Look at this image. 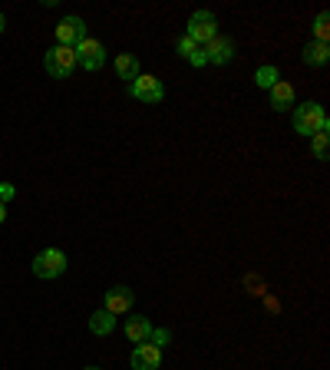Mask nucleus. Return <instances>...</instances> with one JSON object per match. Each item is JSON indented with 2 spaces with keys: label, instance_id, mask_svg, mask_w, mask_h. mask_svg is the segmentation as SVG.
<instances>
[{
  "label": "nucleus",
  "instance_id": "nucleus-9",
  "mask_svg": "<svg viewBox=\"0 0 330 370\" xmlns=\"http://www.w3.org/2000/svg\"><path fill=\"white\" fill-rule=\"evenodd\" d=\"M135 294L133 288H125V284H116V288H109L106 291V311L109 314H125L129 307H133Z\"/></svg>",
  "mask_w": 330,
  "mask_h": 370
},
{
  "label": "nucleus",
  "instance_id": "nucleus-16",
  "mask_svg": "<svg viewBox=\"0 0 330 370\" xmlns=\"http://www.w3.org/2000/svg\"><path fill=\"white\" fill-rule=\"evenodd\" d=\"M254 83H258L261 90H271L274 83H281V73H277V66H261V70L254 73Z\"/></svg>",
  "mask_w": 330,
  "mask_h": 370
},
{
  "label": "nucleus",
  "instance_id": "nucleus-18",
  "mask_svg": "<svg viewBox=\"0 0 330 370\" xmlns=\"http://www.w3.org/2000/svg\"><path fill=\"white\" fill-rule=\"evenodd\" d=\"M175 50H179V56H185V60H188V56H195L198 43H195V40H192V36H182L179 43H175Z\"/></svg>",
  "mask_w": 330,
  "mask_h": 370
},
{
  "label": "nucleus",
  "instance_id": "nucleus-8",
  "mask_svg": "<svg viewBox=\"0 0 330 370\" xmlns=\"http://www.w3.org/2000/svg\"><path fill=\"white\" fill-rule=\"evenodd\" d=\"M129 364H133V370H159L162 351L155 344H139L133 351V357H129Z\"/></svg>",
  "mask_w": 330,
  "mask_h": 370
},
{
  "label": "nucleus",
  "instance_id": "nucleus-4",
  "mask_svg": "<svg viewBox=\"0 0 330 370\" xmlns=\"http://www.w3.org/2000/svg\"><path fill=\"white\" fill-rule=\"evenodd\" d=\"M63 271H66V255L60 248H43V252L33 258V274L36 278H60Z\"/></svg>",
  "mask_w": 330,
  "mask_h": 370
},
{
  "label": "nucleus",
  "instance_id": "nucleus-15",
  "mask_svg": "<svg viewBox=\"0 0 330 370\" xmlns=\"http://www.w3.org/2000/svg\"><path fill=\"white\" fill-rule=\"evenodd\" d=\"M116 73H119V80L133 83L135 76H139V60H135L133 53H119L116 56Z\"/></svg>",
  "mask_w": 330,
  "mask_h": 370
},
{
  "label": "nucleus",
  "instance_id": "nucleus-1",
  "mask_svg": "<svg viewBox=\"0 0 330 370\" xmlns=\"http://www.w3.org/2000/svg\"><path fill=\"white\" fill-rule=\"evenodd\" d=\"M294 133L301 135H317V133H327V113H324L321 103H304V106L294 109Z\"/></svg>",
  "mask_w": 330,
  "mask_h": 370
},
{
  "label": "nucleus",
  "instance_id": "nucleus-6",
  "mask_svg": "<svg viewBox=\"0 0 330 370\" xmlns=\"http://www.w3.org/2000/svg\"><path fill=\"white\" fill-rule=\"evenodd\" d=\"M129 93H133L139 103H149L152 106V103H159L162 96H165V86H162V80H155V76H143V73H139V76L129 83Z\"/></svg>",
  "mask_w": 330,
  "mask_h": 370
},
{
  "label": "nucleus",
  "instance_id": "nucleus-20",
  "mask_svg": "<svg viewBox=\"0 0 330 370\" xmlns=\"http://www.w3.org/2000/svg\"><path fill=\"white\" fill-rule=\"evenodd\" d=\"M169 331H159V327H152V337H149V344H155V347H159L162 351V344H169Z\"/></svg>",
  "mask_w": 330,
  "mask_h": 370
},
{
  "label": "nucleus",
  "instance_id": "nucleus-2",
  "mask_svg": "<svg viewBox=\"0 0 330 370\" xmlns=\"http://www.w3.org/2000/svg\"><path fill=\"white\" fill-rule=\"evenodd\" d=\"M185 36H192L198 46L212 43L215 36H218V20H215L212 10H195L192 17H188V27H185Z\"/></svg>",
  "mask_w": 330,
  "mask_h": 370
},
{
  "label": "nucleus",
  "instance_id": "nucleus-11",
  "mask_svg": "<svg viewBox=\"0 0 330 370\" xmlns=\"http://www.w3.org/2000/svg\"><path fill=\"white\" fill-rule=\"evenodd\" d=\"M125 337H129L133 344H149L152 321L149 317H129V321H125Z\"/></svg>",
  "mask_w": 330,
  "mask_h": 370
},
{
  "label": "nucleus",
  "instance_id": "nucleus-5",
  "mask_svg": "<svg viewBox=\"0 0 330 370\" xmlns=\"http://www.w3.org/2000/svg\"><path fill=\"white\" fill-rule=\"evenodd\" d=\"M73 53H76V66H83V70L96 73L99 66L106 63V46L99 43V40H93V36H86L83 43L73 46Z\"/></svg>",
  "mask_w": 330,
  "mask_h": 370
},
{
  "label": "nucleus",
  "instance_id": "nucleus-14",
  "mask_svg": "<svg viewBox=\"0 0 330 370\" xmlns=\"http://www.w3.org/2000/svg\"><path fill=\"white\" fill-rule=\"evenodd\" d=\"M327 60H330V46L327 43H317V40H314V43L304 46V63L307 66H324Z\"/></svg>",
  "mask_w": 330,
  "mask_h": 370
},
{
  "label": "nucleus",
  "instance_id": "nucleus-7",
  "mask_svg": "<svg viewBox=\"0 0 330 370\" xmlns=\"http://www.w3.org/2000/svg\"><path fill=\"white\" fill-rule=\"evenodd\" d=\"M86 40V24L80 17H63L56 24V46H76Z\"/></svg>",
  "mask_w": 330,
  "mask_h": 370
},
{
  "label": "nucleus",
  "instance_id": "nucleus-22",
  "mask_svg": "<svg viewBox=\"0 0 330 370\" xmlns=\"http://www.w3.org/2000/svg\"><path fill=\"white\" fill-rule=\"evenodd\" d=\"M14 195H17V192H14V185H10V182H0V202L7 205V202L14 199Z\"/></svg>",
  "mask_w": 330,
  "mask_h": 370
},
{
  "label": "nucleus",
  "instance_id": "nucleus-10",
  "mask_svg": "<svg viewBox=\"0 0 330 370\" xmlns=\"http://www.w3.org/2000/svg\"><path fill=\"white\" fill-rule=\"evenodd\" d=\"M205 53L208 63H228L234 56V40L232 36H215L212 43H205Z\"/></svg>",
  "mask_w": 330,
  "mask_h": 370
},
{
  "label": "nucleus",
  "instance_id": "nucleus-13",
  "mask_svg": "<svg viewBox=\"0 0 330 370\" xmlns=\"http://www.w3.org/2000/svg\"><path fill=\"white\" fill-rule=\"evenodd\" d=\"M113 327H116V314H109L106 307H103V311H96V314L90 317V331H93V334H99V337L113 334Z\"/></svg>",
  "mask_w": 330,
  "mask_h": 370
},
{
  "label": "nucleus",
  "instance_id": "nucleus-19",
  "mask_svg": "<svg viewBox=\"0 0 330 370\" xmlns=\"http://www.w3.org/2000/svg\"><path fill=\"white\" fill-rule=\"evenodd\" d=\"M314 155H317V159H327V133L314 135Z\"/></svg>",
  "mask_w": 330,
  "mask_h": 370
},
{
  "label": "nucleus",
  "instance_id": "nucleus-25",
  "mask_svg": "<svg viewBox=\"0 0 330 370\" xmlns=\"http://www.w3.org/2000/svg\"><path fill=\"white\" fill-rule=\"evenodd\" d=\"M86 370H103V367H86Z\"/></svg>",
  "mask_w": 330,
  "mask_h": 370
},
{
  "label": "nucleus",
  "instance_id": "nucleus-24",
  "mask_svg": "<svg viewBox=\"0 0 330 370\" xmlns=\"http://www.w3.org/2000/svg\"><path fill=\"white\" fill-rule=\"evenodd\" d=\"M4 24H7V20H4V14H0V34H4Z\"/></svg>",
  "mask_w": 330,
  "mask_h": 370
},
{
  "label": "nucleus",
  "instance_id": "nucleus-17",
  "mask_svg": "<svg viewBox=\"0 0 330 370\" xmlns=\"http://www.w3.org/2000/svg\"><path fill=\"white\" fill-rule=\"evenodd\" d=\"M330 17H327V10L324 14H317V20H314V34H317V43H327V36H330Z\"/></svg>",
  "mask_w": 330,
  "mask_h": 370
},
{
  "label": "nucleus",
  "instance_id": "nucleus-23",
  "mask_svg": "<svg viewBox=\"0 0 330 370\" xmlns=\"http://www.w3.org/2000/svg\"><path fill=\"white\" fill-rule=\"evenodd\" d=\"M4 218H7V205L0 202V225H4Z\"/></svg>",
  "mask_w": 330,
  "mask_h": 370
},
{
  "label": "nucleus",
  "instance_id": "nucleus-21",
  "mask_svg": "<svg viewBox=\"0 0 330 370\" xmlns=\"http://www.w3.org/2000/svg\"><path fill=\"white\" fill-rule=\"evenodd\" d=\"M188 63H192V66H205V63H208L205 46H198V50H195V56H188Z\"/></svg>",
  "mask_w": 330,
  "mask_h": 370
},
{
  "label": "nucleus",
  "instance_id": "nucleus-12",
  "mask_svg": "<svg viewBox=\"0 0 330 370\" xmlns=\"http://www.w3.org/2000/svg\"><path fill=\"white\" fill-rule=\"evenodd\" d=\"M294 106V86L291 83H274L271 86V109H277V113H284V109Z\"/></svg>",
  "mask_w": 330,
  "mask_h": 370
},
{
  "label": "nucleus",
  "instance_id": "nucleus-3",
  "mask_svg": "<svg viewBox=\"0 0 330 370\" xmlns=\"http://www.w3.org/2000/svg\"><path fill=\"white\" fill-rule=\"evenodd\" d=\"M43 66H46L50 76L66 80V76L73 73V66H76V53H73V46H53V50H46Z\"/></svg>",
  "mask_w": 330,
  "mask_h": 370
}]
</instances>
